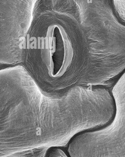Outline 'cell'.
Instances as JSON below:
<instances>
[{
  "instance_id": "7a4b0ae2",
  "label": "cell",
  "mask_w": 125,
  "mask_h": 157,
  "mask_svg": "<svg viewBox=\"0 0 125 157\" xmlns=\"http://www.w3.org/2000/svg\"><path fill=\"white\" fill-rule=\"evenodd\" d=\"M112 95L116 109L113 119L74 136L67 147L69 157H125V88H115Z\"/></svg>"
},
{
  "instance_id": "6da1fadb",
  "label": "cell",
  "mask_w": 125,
  "mask_h": 157,
  "mask_svg": "<svg viewBox=\"0 0 125 157\" xmlns=\"http://www.w3.org/2000/svg\"><path fill=\"white\" fill-rule=\"evenodd\" d=\"M112 1H36L22 66L44 92L113 86L125 69V22Z\"/></svg>"
},
{
  "instance_id": "277c9868",
  "label": "cell",
  "mask_w": 125,
  "mask_h": 157,
  "mask_svg": "<svg viewBox=\"0 0 125 157\" xmlns=\"http://www.w3.org/2000/svg\"><path fill=\"white\" fill-rule=\"evenodd\" d=\"M112 6L117 16L125 21V1H112Z\"/></svg>"
},
{
  "instance_id": "3957f363",
  "label": "cell",
  "mask_w": 125,
  "mask_h": 157,
  "mask_svg": "<svg viewBox=\"0 0 125 157\" xmlns=\"http://www.w3.org/2000/svg\"><path fill=\"white\" fill-rule=\"evenodd\" d=\"M35 1H0V70L22 65Z\"/></svg>"
}]
</instances>
